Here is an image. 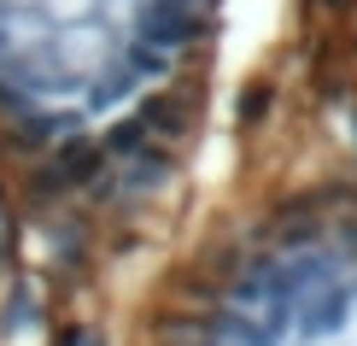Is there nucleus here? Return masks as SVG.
<instances>
[{
	"mask_svg": "<svg viewBox=\"0 0 357 346\" xmlns=\"http://www.w3.org/2000/svg\"><path fill=\"white\" fill-rule=\"evenodd\" d=\"M47 65H53L65 82H70V77H77V82H100V77L117 65V48L106 41V29H100V24L77 18V24H59L53 48H47Z\"/></svg>",
	"mask_w": 357,
	"mask_h": 346,
	"instance_id": "1",
	"label": "nucleus"
},
{
	"mask_svg": "<svg viewBox=\"0 0 357 346\" xmlns=\"http://www.w3.org/2000/svg\"><path fill=\"white\" fill-rule=\"evenodd\" d=\"M100 0H41V12H47V24H77V18H88Z\"/></svg>",
	"mask_w": 357,
	"mask_h": 346,
	"instance_id": "2",
	"label": "nucleus"
},
{
	"mask_svg": "<svg viewBox=\"0 0 357 346\" xmlns=\"http://www.w3.org/2000/svg\"><path fill=\"white\" fill-rule=\"evenodd\" d=\"M6 6H36V0H6Z\"/></svg>",
	"mask_w": 357,
	"mask_h": 346,
	"instance_id": "3",
	"label": "nucleus"
}]
</instances>
